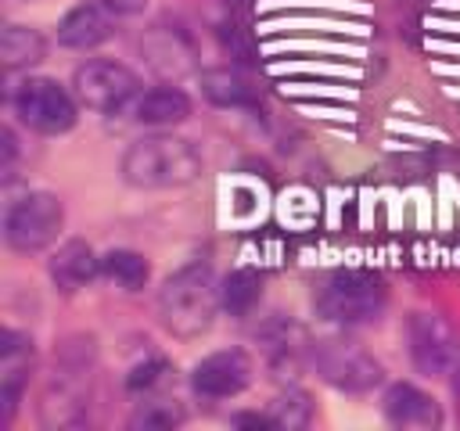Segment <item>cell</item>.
<instances>
[{
    "label": "cell",
    "mask_w": 460,
    "mask_h": 431,
    "mask_svg": "<svg viewBox=\"0 0 460 431\" xmlns=\"http://www.w3.org/2000/svg\"><path fill=\"white\" fill-rule=\"evenodd\" d=\"M201 172V158L198 151L169 133H155V136H140L126 147L122 154V176L133 187H147V190H162V187H183Z\"/></svg>",
    "instance_id": "1"
},
{
    "label": "cell",
    "mask_w": 460,
    "mask_h": 431,
    "mask_svg": "<svg viewBox=\"0 0 460 431\" xmlns=\"http://www.w3.org/2000/svg\"><path fill=\"white\" fill-rule=\"evenodd\" d=\"M219 287L208 266L194 262L172 273L158 291V316L176 338H198L212 327V316L219 309Z\"/></svg>",
    "instance_id": "2"
},
{
    "label": "cell",
    "mask_w": 460,
    "mask_h": 431,
    "mask_svg": "<svg viewBox=\"0 0 460 431\" xmlns=\"http://www.w3.org/2000/svg\"><path fill=\"white\" fill-rule=\"evenodd\" d=\"M316 309L331 323H345V327L367 323V320H377V312L385 309V287L374 273L345 269V273H334L320 287Z\"/></svg>",
    "instance_id": "3"
},
{
    "label": "cell",
    "mask_w": 460,
    "mask_h": 431,
    "mask_svg": "<svg viewBox=\"0 0 460 431\" xmlns=\"http://www.w3.org/2000/svg\"><path fill=\"white\" fill-rule=\"evenodd\" d=\"M61 219H65L61 201L47 190H36V194H25L22 201H14L7 208L4 237L14 251H40L58 237Z\"/></svg>",
    "instance_id": "4"
},
{
    "label": "cell",
    "mask_w": 460,
    "mask_h": 431,
    "mask_svg": "<svg viewBox=\"0 0 460 431\" xmlns=\"http://www.w3.org/2000/svg\"><path fill=\"white\" fill-rule=\"evenodd\" d=\"M72 90H75V101L83 108L108 115V111H119L133 101L137 75L119 61H86V65L75 68Z\"/></svg>",
    "instance_id": "5"
},
{
    "label": "cell",
    "mask_w": 460,
    "mask_h": 431,
    "mask_svg": "<svg viewBox=\"0 0 460 431\" xmlns=\"http://www.w3.org/2000/svg\"><path fill=\"white\" fill-rule=\"evenodd\" d=\"M14 111L36 133H65L75 126V101L54 79H25L14 93Z\"/></svg>",
    "instance_id": "6"
},
{
    "label": "cell",
    "mask_w": 460,
    "mask_h": 431,
    "mask_svg": "<svg viewBox=\"0 0 460 431\" xmlns=\"http://www.w3.org/2000/svg\"><path fill=\"white\" fill-rule=\"evenodd\" d=\"M313 363L323 374V381L334 384V388H341V391H367V388H374L381 381L377 359L367 356L352 341H338V338L320 341L313 348Z\"/></svg>",
    "instance_id": "7"
},
{
    "label": "cell",
    "mask_w": 460,
    "mask_h": 431,
    "mask_svg": "<svg viewBox=\"0 0 460 431\" xmlns=\"http://www.w3.org/2000/svg\"><path fill=\"white\" fill-rule=\"evenodd\" d=\"M456 327L438 312H413L410 320V356L420 374H446L456 363Z\"/></svg>",
    "instance_id": "8"
},
{
    "label": "cell",
    "mask_w": 460,
    "mask_h": 431,
    "mask_svg": "<svg viewBox=\"0 0 460 431\" xmlns=\"http://www.w3.org/2000/svg\"><path fill=\"white\" fill-rule=\"evenodd\" d=\"M252 377V363L241 348H223V352H212L205 356L194 374H190V388L201 395V399H230L237 395Z\"/></svg>",
    "instance_id": "9"
},
{
    "label": "cell",
    "mask_w": 460,
    "mask_h": 431,
    "mask_svg": "<svg viewBox=\"0 0 460 431\" xmlns=\"http://www.w3.org/2000/svg\"><path fill=\"white\" fill-rule=\"evenodd\" d=\"M32 370V338L22 330H7L0 345V402H4V420H11L22 388Z\"/></svg>",
    "instance_id": "10"
},
{
    "label": "cell",
    "mask_w": 460,
    "mask_h": 431,
    "mask_svg": "<svg viewBox=\"0 0 460 431\" xmlns=\"http://www.w3.org/2000/svg\"><path fill=\"white\" fill-rule=\"evenodd\" d=\"M385 417L395 427H435L438 424V406L417 384H392L388 395H385Z\"/></svg>",
    "instance_id": "11"
},
{
    "label": "cell",
    "mask_w": 460,
    "mask_h": 431,
    "mask_svg": "<svg viewBox=\"0 0 460 431\" xmlns=\"http://www.w3.org/2000/svg\"><path fill=\"white\" fill-rule=\"evenodd\" d=\"M108 7L101 4H79V7H72L65 18H61V25H58V43L61 47H72V50H90V47H97V43H104L108 40V32H111V22H108V14H104Z\"/></svg>",
    "instance_id": "12"
},
{
    "label": "cell",
    "mask_w": 460,
    "mask_h": 431,
    "mask_svg": "<svg viewBox=\"0 0 460 431\" xmlns=\"http://www.w3.org/2000/svg\"><path fill=\"white\" fill-rule=\"evenodd\" d=\"M97 269H101V259L93 255V248L86 241H68L50 259V277L61 291H79L83 284H90L97 277Z\"/></svg>",
    "instance_id": "13"
},
{
    "label": "cell",
    "mask_w": 460,
    "mask_h": 431,
    "mask_svg": "<svg viewBox=\"0 0 460 431\" xmlns=\"http://www.w3.org/2000/svg\"><path fill=\"white\" fill-rule=\"evenodd\" d=\"M190 115V97L180 86H155L137 101V119L147 126H172Z\"/></svg>",
    "instance_id": "14"
},
{
    "label": "cell",
    "mask_w": 460,
    "mask_h": 431,
    "mask_svg": "<svg viewBox=\"0 0 460 431\" xmlns=\"http://www.w3.org/2000/svg\"><path fill=\"white\" fill-rule=\"evenodd\" d=\"M0 50H4V65H7V72H18V68H29V65H36L40 57H43V36L36 32V29H25V25H7L4 29V43H0Z\"/></svg>",
    "instance_id": "15"
},
{
    "label": "cell",
    "mask_w": 460,
    "mask_h": 431,
    "mask_svg": "<svg viewBox=\"0 0 460 431\" xmlns=\"http://www.w3.org/2000/svg\"><path fill=\"white\" fill-rule=\"evenodd\" d=\"M262 295V277L255 269H234L223 284H219V302L230 316H244Z\"/></svg>",
    "instance_id": "16"
},
{
    "label": "cell",
    "mask_w": 460,
    "mask_h": 431,
    "mask_svg": "<svg viewBox=\"0 0 460 431\" xmlns=\"http://www.w3.org/2000/svg\"><path fill=\"white\" fill-rule=\"evenodd\" d=\"M101 269L108 273V280H115L119 287H126V291H140L144 284H147V262H144V255H137V251H129V248H115V251H108L104 259H101Z\"/></svg>",
    "instance_id": "17"
},
{
    "label": "cell",
    "mask_w": 460,
    "mask_h": 431,
    "mask_svg": "<svg viewBox=\"0 0 460 431\" xmlns=\"http://www.w3.org/2000/svg\"><path fill=\"white\" fill-rule=\"evenodd\" d=\"M201 90H205V97H208L212 104H223V108L248 101L244 79H241L237 72H230V68H212V72H205V75H201Z\"/></svg>",
    "instance_id": "18"
},
{
    "label": "cell",
    "mask_w": 460,
    "mask_h": 431,
    "mask_svg": "<svg viewBox=\"0 0 460 431\" xmlns=\"http://www.w3.org/2000/svg\"><path fill=\"white\" fill-rule=\"evenodd\" d=\"M270 420H273V427H305V424L313 420V402H309V395L298 391V388H288L284 395H277V399L270 402Z\"/></svg>",
    "instance_id": "19"
},
{
    "label": "cell",
    "mask_w": 460,
    "mask_h": 431,
    "mask_svg": "<svg viewBox=\"0 0 460 431\" xmlns=\"http://www.w3.org/2000/svg\"><path fill=\"white\" fill-rule=\"evenodd\" d=\"M183 420V409L176 406V399L169 402V399H151V402H144L140 409H137V417H133V424L137 427H172V424H180Z\"/></svg>",
    "instance_id": "20"
},
{
    "label": "cell",
    "mask_w": 460,
    "mask_h": 431,
    "mask_svg": "<svg viewBox=\"0 0 460 431\" xmlns=\"http://www.w3.org/2000/svg\"><path fill=\"white\" fill-rule=\"evenodd\" d=\"M111 14H137V11H144V4L147 0H101Z\"/></svg>",
    "instance_id": "21"
},
{
    "label": "cell",
    "mask_w": 460,
    "mask_h": 431,
    "mask_svg": "<svg viewBox=\"0 0 460 431\" xmlns=\"http://www.w3.org/2000/svg\"><path fill=\"white\" fill-rule=\"evenodd\" d=\"M453 395H460V359L453 363Z\"/></svg>",
    "instance_id": "22"
}]
</instances>
